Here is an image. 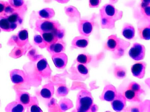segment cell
<instances>
[{
    "mask_svg": "<svg viewBox=\"0 0 150 112\" xmlns=\"http://www.w3.org/2000/svg\"><path fill=\"white\" fill-rule=\"evenodd\" d=\"M101 27L103 29H112L115 23L122 17V11L118 10L114 5L107 4L100 10Z\"/></svg>",
    "mask_w": 150,
    "mask_h": 112,
    "instance_id": "6da1fadb",
    "label": "cell"
},
{
    "mask_svg": "<svg viewBox=\"0 0 150 112\" xmlns=\"http://www.w3.org/2000/svg\"><path fill=\"white\" fill-rule=\"evenodd\" d=\"M92 94L89 91L82 90L77 94L76 108L77 111L87 112L91 111L94 105Z\"/></svg>",
    "mask_w": 150,
    "mask_h": 112,
    "instance_id": "7a4b0ae2",
    "label": "cell"
},
{
    "mask_svg": "<svg viewBox=\"0 0 150 112\" xmlns=\"http://www.w3.org/2000/svg\"><path fill=\"white\" fill-rule=\"evenodd\" d=\"M36 30L41 33L54 32L61 28L58 21L48 20H38L35 22Z\"/></svg>",
    "mask_w": 150,
    "mask_h": 112,
    "instance_id": "3957f363",
    "label": "cell"
},
{
    "mask_svg": "<svg viewBox=\"0 0 150 112\" xmlns=\"http://www.w3.org/2000/svg\"><path fill=\"white\" fill-rule=\"evenodd\" d=\"M16 101L23 105L25 107L30 106L34 104H38L36 98L31 97L29 93L23 91H18L17 92Z\"/></svg>",
    "mask_w": 150,
    "mask_h": 112,
    "instance_id": "277c9868",
    "label": "cell"
},
{
    "mask_svg": "<svg viewBox=\"0 0 150 112\" xmlns=\"http://www.w3.org/2000/svg\"><path fill=\"white\" fill-rule=\"evenodd\" d=\"M130 57L135 60H142L144 58L145 54V48L141 44L135 43L129 52Z\"/></svg>",
    "mask_w": 150,
    "mask_h": 112,
    "instance_id": "5b68a950",
    "label": "cell"
},
{
    "mask_svg": "<svg viewBox=\"0 0 150 112\" xmlns=\"http://www.w3.org/2000/svg\"><path fill=\"white\" fill-rule=\"evenodd\" d=\"M37 71L40 76L44 78H49L51 75V69L50 67L47 60L41 59L37 64Z\"/></svg>",
    "mask_w": 150,
    "mask_h": 112,
    "instance_id": "8992f818",
    "label": "cell"
},
{
    "mask_svg": "<svg viewBox=\"0 0 150 112\" xmlns=\"http://www.w3.org/2000/svg\"><path fill=\"white\" fill-rule=\"evenodd\" d=\"M78 30L81 35L88 37L91 35L93 28V23L87 20H81L78 24Z\"/></svg>",
    "mask_w": 150,
    "mask_h": 112,
    "instance_id": "52a82bcc",
    "label": "cell"
},
{
    "mask_svg": "<svg viewBox=\"0 0 150 112\" xmlns=\"http://www.w3.org/2000/svg\"><path fill=\"white\" fill-rule=\"evenodd\" d=\"M117 94L116 89L112 85H108L103 88L102 93L100 96L101 99L108 102H111Z\"/></svg>",
    "mask_w": 150,
    "mask_h": 112,
    "instance_id": "ba28073f",
    "label": "cell"
},
{
    "mask_svg": "<svg viewBox=\"0 0 150 112\" xmlns=\"http://www.w3.org/2000/svg\"><path fill=\"white\" fill-rule=\"evenodd\" d=\"M126 105V99L124 95L120 93L117 94L114 99L111 101L112 108L117 112H120L123 110Z\"/></svg>",
    "mask_w": 150,
    "mask_h": 112,
    "instance_id": "9c48e42d",
    "label": "cell"
},
{
    "mask_svg": "<svg viewBox=\"0 0 150 112\" xmlns=\"http://www.w3.org/2000/svg\"><path fill=\"white\" fill-rule=\"evenodd\" d=\"M52 60L56 67L60 69L64 68L68 62L67 55L63 52L53 54L52 55Z\"/></svg>",
    "mask_w": 150,
    "mask_h": 112,
    "instance_id": "30bf717a",
    "label": "cell"
},
{
    "mask_svg": "<svg viewBox=\"0 0 150 112\" xmlns=\"http://www.w3.org/2000/svg\"><path fill=\"white\" fill-rule=\"evenodd\" d=\"M10 76L11 80L14 84H22L26 82L27 79L25 73L19 69L12 70L10 71Z\"/></svg>",
    "mask_w": 150,
    "mask_h": 112,
    "instance_id": "8fae6325",
    "label": "cell"
},
{
    "mask_svg": "<svg viewBox=\"0 0 150 112\" xmlns=\"http://www.w3.org/2000/svg\"><path fill=\"white\" fill-rule=\"evenodd\" d=\"M15 42L17 46L20 48H23L27 45L28 42V33L26 29L21 30L15 36Z\"/></svg>",
    "mask_w": 150,
    "mask_h": 112,
    "instance_id": "7c38bea8",
    "label": "cell"
},
{
    "mask_svg": "<svg viewBox=\"0 0 150 112\" xmlns=\"http://www.w3.org/2000/svg\"><path fill=\"white\" fill-rule=\"evenodd\" d=\"M146 64L145 62L136 63L132 66L131 71L134 77L138 78H143L144 77Z\"/></svg>",
    "mask_w": 150,
    "mask_h": 112,
    "instance_id": "4fadbf2b",
    "label": "cell"
},
{
    "mask_svg": "<svg viewBox=\"0 0 150 112\" xmlns=\"http://www.w3.org/2000/svg\"><path fill=\"white\" fill-rule=\"evenodd\" d=\"M17 26V24L9 22L7 16L0 15V29L3 31H13L16 29Z\"/></svg>",
    "mask_w": 150,
    "mask_h": 112,
    "instance_id": "5bb4252c",
    "label": "cell"
},
{
    "mask_svg": "<svg viewBox=\"0 0 150 112\" xmlns=\"http://www.w3.org/2000/svg\"><path fill=\"white\" fill-rule=\"evenodd\" d=\"M65 43L61 40H59L56 43L48 46L47 50L52 55L62 52L65 50Z\"/></svg>",
    "mask_w": 150,
    "mask_h": 112,
    "instance_id": "9a60e30c",
    "label": "cell"
},
{
    "mask_svg": "<svg viewBox=\"0 0 150 112\" xmlns=\"http://www.w3.org/2000/svg\"><path fill=\"white\" fill-rule=\"evenodd\" d=\"M54 85L52 82H49L42 87L40 92V94L44 99H50L54 94Z\"/></svg>",
    "mask_w": 150,
    "mask_h": 112,
    "instance_id": "2e32d148",
    "label": "cell"
},
{
    "mask_svg": "<svg viewBox=\"0 0 150 112\" xmlns=\"http://www.w3.org/2000/svg\"><path fill=\"white\" fill-rule=\"evenodd\" d=\"M9 4L17 12L23 13L27 10V6L24 0H8Z\"/></svg>",
    "mask_w": 150,
    "mask_h": 112,
    "instance_id": "e0dca14e",
    "label": "cell"
},
{
    "mask_svg": "<svg viewBox=\"0 0 150 112\" xmlns=\"http://www.w3.org/2000/svg\"><path fill=\"white\" fill-rule=\"evenodd\" d=\"M89 39L87 37L77 36L74 38L71 42V45L75 48H85L88 45Z\"/></svg>",
    "mask_w": 150,
    "mask_h": 112,
    "instance_id": "ac0fdd59",
    "label": "cell"
},
{
    "mask_svg": "<svg viewBox=\"0 0 150 112\" xmlns=\"http://www.w3.org/2000/svg\"><path fill=\"white\" fill-rule=\"evenodd\" d=\"M25 107L17 101H14L8 104L5 108L7 112H23Z\"/></svg>",
    "mask_w": 150,
    "mask_h": 112,
    "instance_id": "d6986e66",
    "label": "cell"
},
{
    "mask_svg": "<svg viewBox=\"0 0 150 112\" xmlns=\"http://www.w3.org/2000/svg\"><path fill=\"white\" fill-rule=\"evenodd\" d=\"M141 94V93L128 88L125 92L124 95L126 99L129 101L139 102L140 101V95Z\"/></svg>",
    "mask_w": 150,
    "mask_h": 112,
    "instance_id": "ffe728a7",
    "label": "cell"
},
{
    "mask_svg": "<svg viewBox=\"0 0 150 112\" xmlns=\"http://www.w3.org/2000/svg\"><path fill=\"white\" fill-rule=\"evenodd\" d=\"M134 27L132 24L125 23L123 27L122 34L125 38L128 39H132L135 36Z\"/></svg>",
    "mask_w": 150,
    "mask_h": 112,
    "instance_id": "44dd1931",
    "label": "cell"
},
{
    "mask_svg": "<svg viewBox=\"0 0 150 112\" xmlns=\"http://www.w3.org/2000/svg\"><path fill=\"white\" fill-rule=\"evenodd\" d=\"M41 35L48 46L59 40L54 32H43Z\"/></svg>",
    "mask_w": 150,
    "mask_h": 112,
    "instance_id": "7402d4cb",
    "label": "cell"
},
{
    "mask_svg": "<svg viewBox=\"0 0 150 112\" xmlns=\"http://www.w3.org/2000/svg\"><path fill=\"white\" fill-rule=\"evenodd\" d=\"M7 16L9 22L17 25H21L23 22V18L22 16V13L17 11L14 12Z\"/></svg>",
    "mask_w": 150,
    "mask_h": 112,
    "instance_id": "603a6c76",
    "label": "cell"
},
{
    "mask_svg": "<svg viewBox=\"0 0 150 112\" xmlns=\"http://www.w3.org/2000/svg\"><path fill=\"white\" fill-rule=\"evenodd\" d=\"M38 14L41 18L50 19L55 15V12L51 8H45L39 10Z\"/></svg>",
    "mask_w": 150,
    "mask_h": 112,
    "instance_id": "cb8c5ba5",
    "label": "cell"
},
{
    "mask_svg": "<svg viewBox=\"0 0 150 112\" xmlns=\"http://www.w3.org/2000/svg\"><path fill=\"white\" fill-rule=\"evenodd\" d=\"M118 39L116 36L112 35L109 37L106 43L107 49L109 50L115 51L118 46Z\"/></svg>",
    "mask_w": 150,
    "mask_h": 112,
    "instance_id": "d4e9b609",
    "label": "cell"
},
{
    "mask_svg": "<svg viewBox=\"0 0 150 112\" xmlns=\"http://www.w3.org/2000/svg\"><path fill=\"white\" fill-rule=\"evenodd\" d=\"M58 105L59 108L62 111H66L73 107L72 102L67 98L61 99L59 102Z\"/></svg>",
    "mask_w": 150,
    "mask_h": 112,
    "instance_id": "484cf974",
    "label": "cell"
},
{
    "mask_svg": "<svg viewBox=\"0 0 150 112\" xmlns=\"http://www.w3.org/2000/svg\"><path fill=\"white\" fill-rule=\"evenodd\" d=\"M139 36L142 39L149 40L150 38V25L139 29Z\"/></svg>",
    "mask_w": 150,
    "mask_h": 112,
    "instance_id": "4316f807",
    "label": "cell"
},
{
    "mask_svg": "<svg viewBox=\"0 0 150 112\" xmlns=\"http://www.w3.org/2000/svg\"><path fill=\"white\" fill-rule=\"evenodd\" d=\"M34 42L35 45L40 47V48L43 49L47 47L48 45L46 43L41 35H35L34 36Z\"/></svg>",
    "mask_w": 150,
    "mask_h": 112,
    "instance_id": "83f0119b",
    "label": "cell"
},
{
    "mask_svg": "<svg viewBox=\"0 0 150 112\" xmlns=\"http://www.w3.org/2000/svg\"><path fill=\"white\" fill-rule=\"evenodd\" d=\"M92 60V58L90 55L86 54H81L78 56L77 61L80 64H86L90 63Z\"/></svg>",
    "mask_w": 150,
    "mask_h": 112,
    "instance_id": "f1b7e54d",
    "label": "cell"
},
{
    "mask_svg": "<svg viewBox=\"0 0 150 112\" xmlns=\"http://www.w3.org/2000/svg\"><path fill=\"white\" fill-rule=\"evenodd\" d=\"M68 88L65 86H61L58 88L56 92V96L58 97L66 96L69 92Z\"/></svg>",
    "mask_w": 150,
    "mask_h": 112,
    "instance_id": "f546056e",
    "label": "cell"
},
{
    "mask_svg": "<svg viewBox=\"0 0 150 112\" xmlns=\"http://www.w3.org/2000/svg\"><path fill=\"white\" fill-rule=\"evenodd\" d=\"M141 11L145 18L148 21H150V5H144L141 4Z\"/></svg>",
    "mask_w": 150,
    "mask_h": 112,
    "instance_id": "4dcf8cb0",
    "label": "cell"
},
{
    "mask_svg": "<svg viewBox=\"0 0 150 112\" xmlns=\"http://www.w3.org/2000/svg\"><path fill=\"white\" fill-rule=\"evenodd\" d=\"M115 74L117 78H122L125 77L126 72L122 67H116L115 70Z\"/></svg>",
    "mask_w": 150,
    "mask_h": 112,
    "instance_id": "1f68e13d",
    "label": "cell"
},
{
    "mask_svg": "<svg viewBox=\"0 0 150 112\" xmlns=\"http://www.w3.org/2000/svg\"><path fill=\"white\" fill-rule=\"evenodd\" d=\"M16 11H17L9 4L8 2L6 1V7L3 15L8 16Z\"/></svg>",
    "mask_w": 150,
    "mask_h": 112,
    "instance_id": "d6a6232c",
    "label": "cell"
},
{
    "mask_svg": "<svg viewBox=\"0 0 150 112\" xmlns=\"http://www.w3.org/2000/svg\"><path fill=\"white\" fill-rule=\"evenodd\" d=\"M128 88H129V89H132V90H133V91L138 92L141 93H143V90L141 89L140 86L138 83H136L135 82H132L129 85Z\"/></svg>",
    "mask_w": 150,
    "mask_h": 112,
    "instance_id": "836d02e7",
    "label": "cell"
},
{
    "mask_svg": "<svg viewBox=\"0 0 150 112\" xmlns=\"http://www.w3.org/2000/svg\"><path fill=\"white\" fill-rule=\"evenodd\" d=\"M78 71L80 73L83 75H87L88 74V71L87 67L82 64H79L77 66Z\"/></svg>",
    "mask_w": 150,
    "mask_h": 112,
    "instance_id": "e575fe53",
    "label": "cell"
},
{
    "mask_svg": "<svg viewBox=\"0 0 150 112\" xmlns=\"http://www.w3.org/2000/svg\"><path fill=\"white\" fill-rule=\"evenodd\" d=\"M101 0H89V6L90 8H96L99 7Z\"/></svg>",
    "mask_w": 150,
    "mask_h": 112,
    "instance_id": "d590c367",
    "label": "cell"
},
{
    "mask_svg": "<svg viewBox=\"0 0 150 112\" xmlns=\"http://www.w3.org/2000/svg\"><path fill=\"white\" fill-rule=\"evenodd\" d=\"M38 104H34L30 106V112H42V110L38 106Z\"/></svg>",
    "mask_w": 150,
    "mask_h": 112,
    "instance_id": "8d00e7d4",
    "label": "cell"
},
{
    "mask_svg": "<svg viewBox=\"0 0 150 112\" xmlns=\"http://www.w3.org/2000/svg\"><path fill=\"white\" fill-rule=\"evenodd\" d=\"M6 7V1H0V15H3Z\"/></svg>",
    "mask_w": 150,
    "mask_h": 112,
    "instance_id": "74e56055",
    "label": "cell"
},
{
    "mask_svg": "<svg viewBox=\"0 0 150 112\" xmlns=\"http://www.w3.org/2000/svg\"><path fill=\"white\" fill-rule=\"evenodd\" d=\"M141 5H150V0H141Z\"/></svg>",
    "mask_w": 150,
    "mask_h": 112,
    "instance_id": "f35d334b",
    "label": "cell"
},
{
    "mask_svg": "<svg viewBox=\"0 0 150 112\" xmlns=\"http://www.w3.org/2000/svg\"><path fill=\"white\" fill-rule=\"evenodd\" d=\"M55 1L59 3L64 4H66L68 3L70 1V0H55Z\"/></svg>",
    "mask_w": 150,
    "mask_h": 112,
    "instance_id": "ab89813d",
    "label": "cell"
},
{
    "mask_svg": "<svg viewBox=\"0 0 150 112\" xmlns=\"http://www.w3.org/2000/svg\"><path fill=\"white\" fill-rule=\"evenodd\" d=\"M111 0H110V1H111ZM115 0H112V1H114V2H115ZM116 1H117V0H116Z\"/></svg>",
    "mask_w": 150,
    "mask_h": 112,
    "instance_id": "60d3db41",
    "label": "cell"
},
{
    "mask_svg": "<svg viewBox=\"0 0 150 112\" xmlns=\"http://www.w3.org/2000/svg\"><path fill=\"white\" fill-rule=\"evenodd\" d=\"M0 32H1V29H0Z\"/></svg>",
    "mask_w": 150,
    "mask_h": 112,
    "instance_id": "b9f144b4",
    "label": "cell"
}]
</instances>
